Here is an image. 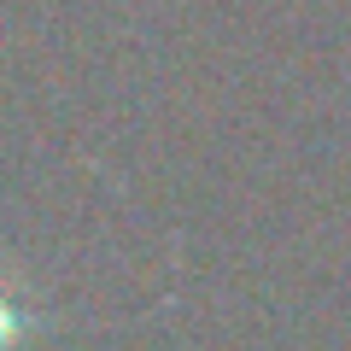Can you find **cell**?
Listing matches in <instances>:
<instances>
[{
  "label": "cell",
  "mask_w": 351,
  "mask_h": 351,
  "mask_svg": "<svg viewBox=\"0 0 351 351\" xmlns=\"http://www.w3.org/2000/svg\"><path fill=\"white\" fill-rule=\"evenodd\" d=\"M29 334H36V322H29V304L18 299L12 281H0V351H24Z\"/></svg>",
  "instance_id": "obj_1"
}]
</instances>
